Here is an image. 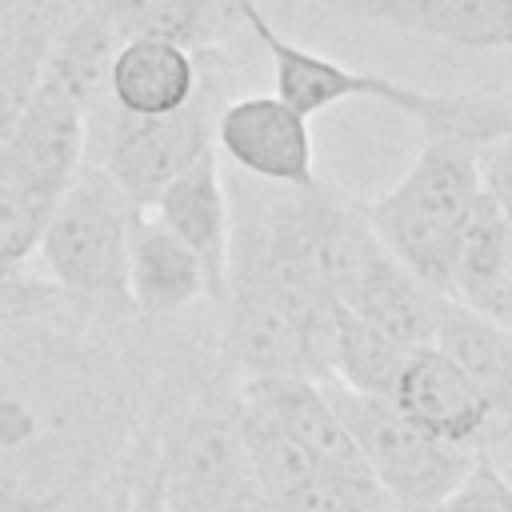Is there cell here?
<instances>
[{"label":"cell","mask_w":512,"mask_h":512,"mask_svg":"<svg viewBox=\"0 0 512 512\" xmlns=\"http://www.w3.org/2000/svg\"><path fill=\"white\" fill-rule=\"evenodd\" d=\"M196 84H200L196 52L168 40L132 36L120 40L112 56L104 100L124 116H168L196 96Z\"/></svg>","instance_id":"obj_14"},{"label":"cell","mask_w":512,"mask_h":512,"mask_svg":"<svg viewBox=\"0 0 512 512\" xmlns=\"http://www.w3.org/2000/svg\"><path fill=\"white\" fill-rule=\"evenodd\" d=\"M432 348L456 364V372L484 400L488 416L512 412V328L484 320L448 300L440 312Z\"/></svg>","instance_id":"obj_17"},{"label":"cell","mask_w":512,"mask_h":512,"mask_svg":"<svg viewBox=\"0 0 512 512\" xmlns=\"http://www.w3.org/2000/svg\"><path fill=\"white\" fill-rule=\"evenodd\" d=\"M204 268L208 296L220 304L224 276H228V240H232V200L228 180L220 172L216 148H208L200 160H192L148 208Z\"/></svg>","instance_id":"obj_9"},{"label":"cell","mask_w":512,"mask_h":512,"mask_svg":"<svg viewBox=\"0 0 512 512\" xmlns=\"http://www.w3.org/2000/svg\"><path fill=\"white\" fill-rule=\"evenodd\" d=\"M424 512H512V488L484 460H472L460 484Z\"/></svg>","instance_id":"obj_23"},{"label":"cell","mask_w":512,"mask_h":512,"mask_svg":"<svg viewBox=\"0 0 512 512\" xmlns=\"http://www.w3.org/2000/svg\"><path fill=\"white\" fill-rule=\"evenodd\" d=\"M280 512H400L368 472H332L320 468Z\"/></svg>","instance_id":"obj_22"},{"label":"cell","mask_w":512,"mask_h":512,"mask_svg":"<svg viewBox=\"0 0 512 512\" xmlns=\"http://www.w3.org/2000/svg\"><path fill=\"white\" fill-rule=\"evenodd\" d=\"M120 40L152 36L188 52L220 48L240 20V0H100Z\"/></svg>","instance_id":"obj_19"},{"label":"cell","mask_w":512,"mask_h":512,"mask_svg":"<svg viewBox=\"0 0 512 512\" xmlns=\"http://www.w3.org/2000/svg\"><path fill=\"white\" fill-rule=\"evenodd\" d=\"M476 176L484 200L512 224V132L476 148Z\"/></svg>","instance_id":"obj_24"},{"label":"cell","mask_w":512,"mask_h":512,"mask_svg":"<svg viewBox=\"0 0 512 512\" xmlns=\"http://www.w3.org/2000/svg\"><path fill=\"white\" fill-rule=\"evenodd\" d=\"M212 148L216 156H228L232 168H240L244 176L272 188L296 192L320 180L308 120L276 92L232 96L216 116Z\"/></svg>","instance_id":"obj_7"},{"label":"cell","mask_w":512,"mask_h":512,"mask_svg":"<svg viewBox=\"0 0 512 512\" xmlns=\"http://www.w3.org/2000/svg\"><path fill=\"white\" fill-rule=\"evenodd\" d=\"M420 432L436 436L440 444L464 448L476 456V440L488 424V408L484 400L472 392V384L456 372V364L428 348H416L388 396Z\"/></svg>","instance_id":"obj_11"},{"label":"cell","mask_w":512,"mask_h":512,"mask_svg":"<svg viewBox=\"0 0 512 512\" xmlns=\"http://www.w3.org/2000/svg\"><path fill=\"white\" fill-rule=\"evenodd\" d=\"M124 292H128V308L140 316H172L192 300L208 296L204 268L152 212H140L132 224Z\"/></svg>","instance_id":"obj_15"},{"label":"cell","mask_w":512,"mask_h":512,"mask_svg":"<svg viewBox=\"0 0 512 512\" xmlns=\"http://www.w3.org/2000/svg\"><path fill=\"white\" fill-rule=\"evenodd\" d=\"M128 512H164L160 496H156V484H152V472H144L132 488V500H128Z\"/></svg>","instance_id":"obj_26"},{"label":"cell","mask_w":512,"mask_h":512,"mask_svg":"<svg viewBox=\"0 0 512 512\" xmlns=\"http://www.w3.org/2000/svg\"><path fill=\"white\" fill-rule=\"evenodd\" d=\"M312 4L460 48H512V0H312Z\"/></svg>","instance_id":"obj_12"},{"label":"cell","mask_w":512,"mask_h":512,"mask_svg":"<svg viewBox=\"0 0 512 512\" xmlns=\"http://www.w3.org/2000/svg\"><path fill=\"white\" fill-rule=\"evenodd\" d=\"M100 0H0V132L40 84L60 32Z\"/></svg>","instance_id":"obj_13"},{"label":"cell","mask_w":512,"mask_h":512,"mask_svg":"<svg viewBox=\"0 0 512 512\" xmlns=\"http://www.w3.org/2000/svg\"><path fill=\"white\" fill-rule=\"evenodd\" d=\"M476 200V152L440 136H424L412 168L388 192L364 200V216L400 268H408L432 292L448 296L456 248Z\"/></svg>","instance_id":"obj_2"},{"label":"cell","mask_w":512,"mask_h":512,"mask_svg":"<svg viewBox=\"0 0 512 512\" xmlns=\"http://www.w3.org/2000/svg\"><path fill=\"white\" fill-rule=\"evenodd\" d=\"M444 304H448V296H440L428 284H420L408 268H400L384 252L376 260V268L364 276V284L356 288V296L348 304H340V308H348L360 320L376 324L380 332H388L404 348H428L432 336H436Z\"/></svg>","instance_id":"obj_18"},{"label":"cell","mask_w":512,"mask_h":512,"mask_svg":"<svg viewBox=\"0 0 512 512\" xmlns=\"http://www.w3.org/2000/svg\"><path fill=\"white\" fill-rule=\"evenodd\" d=\"M240 512H272V508H268V504H264V500H260V496H256V500H248V504H244V508H240Z\"/></svg>","instance_id":"obj_27"},{"label":"cell","mask_w":512,"mask_h":512,"mask_svg":"<svg viewBox=\"0 0 512 512\" xmlns=\"http://www.w3.org/2000/svg\"><path fill=\"white\" fill-rule=\"evenodd\" d=\"M240 24H248V32L264 44V52L272 56V76H276V96L296 108L304 120L316 112H328L344 100H380L388 108L400 104L404 84L380 72H364L352 68L344 60L320 56L312 48H300L296 40L280 36L268 16L256 8V0H240Z\"/></svg>","instance_id":"obj_8"},{"label":"cell","mask_w":512,"mask_h":512,"mask_svg":"<svg viewBox=\"0 0 512 512\" xmlns=\"http://www.w3.org/2000/svg\"><path fill=\"white\" fill-rule=\"evenodd\" d=\"M124 396L116 364L60 312L0 328V500L76 512L116 444Z\"/></svg>","instance_id":"obj_1"},{"label":"cell","mask_w":512,"mask_h":512,"mask_svg":"<svg viewBox=\"0 0 512 512\" xmlns=\"http://www.w3.org/2000/svg\"><path fill=\"white\" fill-rule=\"evenodd\" d=\"M324 392L348 428L368 476L384 488V496L400 512H424L440 496H448L460 476L472 468V452L440 444L436 436L420 432L392 400L348 392L332 380H324Z\"/></svg>","instance_id":"obj_5"},{"label":"cell","mask_w":512,"mask_h":512,"mask_svg":"<svg viewBox=\"0 0 512 512\" xmlns=\"http://www.w3.org/2000/svg\"><path fill=\"white\" fill-rule=\"evenodd\" d=\"M196 60L200 84L184 108L168 116H124L100 100L84 116V164L104 168L140 212H148L164 184L212 148V128L228 104L232 72L224 48H204Z\"/></svg>","instance_id":"obj_3"},{"label":"cell","mask_w":512,"mask_h":512,"mask_svg":"<svg viewBox=\"0 0 512 512\" xmlns=\"http://www.w3.org/2000/svg\"><path fill=\"white\" fill-rule=\"evenodd\" d=\"M116 48H120V32L108 20L104 4H96L76 24H68L60 32V40L52 44V52L44 60L40 80L60 88L88 116L108 96V68H112Z\"/></svg>","instance_id":"obj_20"},{"label":"cell","mask_w":512,"mask_h":512,"mask_svg":"<svg viewBox=\"0 0 512 512\" xmlns=\"http://www.w3.org/2000/svg\"><path fill=\"white\" fill-rule=\"evenodd\" d=\"M164 512H240L256 500V480L240 444L236 416L188 412L152 468Z\"/></svg>","instance_id":"obj_6"},{"label":"cell","mask_w":512,"mask_h":512,"mask_svg":"<svg viewBox=\"0 0 512 512\" xmlns=\"http://www.w3.org/2000/svg\"><path fill=\"white\" fill-rule=\"evenodd\" d=\"M476 460H484L512 488V412L508 416H488V424L476 440Z\"/></svg>","instance_id":"obj_25"},{"label":"cell","mask_w":512,"mask_h":512,"mask_svg":"<svg viewBox=\"0 0 512 512\" xmlns=\"http://www.w3.org/2000/svg\"><path fill=\"white\" fill-rule=\"evenodd\" d=\"M412 352L416 348H404L400 340H392L376 324H368L356 312L336 304V312H332V352H328V380L332 384H340L348 392H360V396L388 400Z\"/></svg>","instance_id":"obj_21"},{"label":"cell","mask_w":512,"mask_h":512,"mask_svg":"<svg viewBox=\"0 0 512 512\" xmlns=\"http://www.w3.org/2000/svg\"><path fill=\"white\" fill-rule=\"evenodd\" d=\"M236 408L268 420L272 428H280L320 468L368 472L320 380H304V376H252V380L240 384Z\"/></svg>","instance_id":"obj_10"},{"label":"cell","mask_w":512,"mask_h":512,"mask_svg":"<svg viewBox=\"0 0 512 512\" xmlns=\"http://www.w3.org/2000/svg\"><path fill=\"white\" fill-rule=\"evenodd\" d=\"M136 216L140 208L104 168H76L36 244L44 280L56 288L68 312H132L124 292V264Z\"/></svg>","instance_id":"obj_4"},{"label":"cell","mask_w":512,"mask_h":512,"mask_svg":"<svg viewBox=\"0 0 512 512\" xmlns=\"http://www.w3.org/2000/svg\"><path fill=\"white\" fill-rule=\"evenodd\" d=\"M448 300L512 328V224L484 200V192L460 236Z\"/></svg>","instance_id":"obj_16"}]
</instances>
